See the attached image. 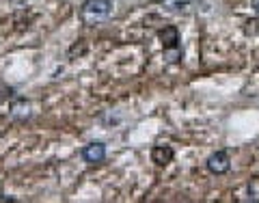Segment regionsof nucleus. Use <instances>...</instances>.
<instances>
[{"instance_id":"nucleus-1","label":"nucleus","mask_w":259,"mask_h":203,"mask_svg":"<svg viewBox=\"0 0 259 203\" xmlns=\"http://www.w3.org/2000/svg\"><path fill=\"white\" fill-rule=\"evenodd\" d=\"M112 13V3L110 0H84L80 7V20L89 26H95L100 22H106Z\"/></svg>"},{"instance_id":"nucleus-2","label":"nucleus","mask_w":259,"mask_h":203,"mask_svg":"<svg viewBox=\"0 0 259 203\" xmlns=\"http://www.w3.org/2000/svg\"><path fill=\"white\" fill-rule=\"evenodd\" d=\"M207 169H209V173H214V175L227 173V171L231 169L229 153H227V151H216V153H212V156L207 158Z\"/></svg>"},{"instance_id":"nucleus-3","label":"nucleus","mask_w":259,"mask_h":203,"mask_svg":"<svg viewBox=\"0 0 259 203\" xmlns=\"http://www.w3.org/2000/svg\"><path fill=\"white\" fill-rule=\"evenodd\" d=\"M160 42H162V48L164 52H173V50H180V30L175 26H164L160 32H158Z\"/></svg>"},{"instance_id":"nucleus-4","label":"nucleus","mask_w":259,"mask_h":203,"mask_svg":"<svg viewBox=\"0 0 259 203\" xmlns=\"http://www.w3.org/2000/svg\"><path fill=\"white\" fill-rule=\"evenodd\" d=\"M82 158H84V162H89V165H100V162H104V158H106V145L104 143L87 145L82 149Z\"/></svg>"},{"instance_id":"nucleus-5","label":"nucleus","mask_w":259,"mask_h":203,"mask_svg":"<svg viewBox=\"0 0 259 203\" xmlns=\"http://www.w3.org/2000/svg\"><path fill=\"white\" fill-rule=\"evenodd\" d=\"M173 156H175V151H173V147H168V145H156V147L151 149V160L156 162L158 167H166L168 162L173 160Z\"/></svg>"},{"instance_id":"nucleus-6","label":"nucleus","mask_w":259,"mask_h":203,"mask_svg":"<svg viewBox=\"0 0 259 203\" xmlns=\"http://www.w3.org/2000/svg\"><path fill=\"white\" fill-rule=\"evenodd\" d=\"M11 117H15V119H26L28 117V102L26 100H15L13 104H11Z\"/></svg>"},{"instance_id":"nucleus-7","label":"nucleus","mask_w":259,"mask_h":203,"mask_svg":"<svg viewBox=\"0 0 259 203\" xmlns=\"http://www.w3.org/2000/svg\"><path fill=\"white\" fill-rule=\"evenodd\" d=\"M250 24H253V26H246V32H257V30H259V22H257V20H253Z\"/></svg>"},{"instance_id":"nucleus-8","label":"nucleus","mask_w":259,"mask_h":203,"mask_svg":"<svg viewBox=\"0 0 259 203\" xmlns=\"http://www.w3.org/2000/svg\"><path fill=\"white\" fill-rule=\"evenodd\" d=\"M253 7H255L257 11H259V0H253Z\"/></svg>"}]
</instances>
